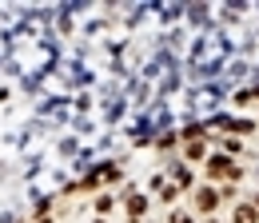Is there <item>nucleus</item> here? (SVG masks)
<instances>
[{"mask_svg": "<svg viewBox=\"0 0 259 223\" xmlns=\"http://www.w3.org/2000/svg\"><path fill=\"white\" fill-rule=\"evenodd\" d=\"M192 203H195L199 215H215V211H220V191H215V188H195L192 191Z\"/></svg>", "mask_w": 259, "mask_h": 223, "instance_id": "obj_1", "label": "nucleus"}, {"mask_svg": "<svg viewBox=\"0 0 259 223\" xmlns=\"http://www.w3.org/2000/svg\"><path fill=\"white\" fill-rule=\"evenodd\" d=\"M184 159H188V163H207V144H203V136H188Z\"/></svg>", "mask_w": 259, "mask_h": 223, "instance_id": "obj_2", "label": "nucleus"}, {"mask_svg": "<svg viewBox=\"0 0 259 223\" xmlns=\"http://www.w3.org/2000/svg\"><path fill=\"white\" fill-rule=\"evenodd\" d=\"M144 211H148V195L128 191V219H132V223H140V219H144Z\"/></svg>", "mask_w": 259, "mask_h": 223, "instance_id": "obj_3", "label": "nucleus"}, {"mask_svg": "<svg viewBox=\"0 0 259 223\" xmlns=\"http://www.w3.org/2000/svg\"><path fill=\"white\" fill-rule=\"evenodd\" d=\"M231 223H259L255 203H235V211H231Z\"/></svg>", "mask_w": 259, "mask_h": 223, "instance_id": "obj_4", "label": "nucleus"}, {"mask_svg": "<svg viewBox=\"0 0 259 223\" xmlns=\"http://www.w3.org/2000/svg\"><path fill=\"white\" fill-rule=\"evenodd\" d=\"M220 148H224V156H239V152H243L239 136H224V140H220Z\"/></svg>", "mask_w": 259, "mask_h": 223, "instance_id": "obj_5", "label": "nucleus"}, {"mask_svg": "<svg viewBox=\"0 0 259 223\" xmlns=\"http://www.w3.org/2000/svg\"><path fill=\"white\" fill-rule=\"evenodd\" d=\"M112 207H116V203H112V195H100V199H96V215H100V219H104Z\"/></svg>", "mask_w": 259, "mask_h": 223, "instance_id": "obj_6", "label": "nucleus"}, {"mask_svg": "<svg viewBox=\"0 0 259 223\" xmlns=\"http://www.w3.org/2000/svg\"><path fill=\"white\" fill-rule=\"evenodd\" d=\"M176 188H192V175L184 167H176Z\"/></svg>", "mask_w": 259, "mask_h": 223, "instance_id": "obj_7", "label": "nucleus"}, {"mask_svg": "<svg viewBox=\"0 0 259 223\" xmlns=\"http://www.w3.org/2000/svg\"><path fill=\"white\" fill-rule=\"evenodd\" d=\"M156 148H160V152H167V148H176V136H171V131H167V136H160V144H156Z\"/></svg>", "mask_w": 259, "mask_h": 223, "instance_id": "obj_8", "label": "nucleus"}, {"mask_svg": "<svg viewBox=\"0 0 259 223\" xmlns=\"http://www.w3.org/2000/svg\"><path fill=\"white\" fill-rule=\"evenodd\" d=\"M96 223H104V219H96Z\"/></svg>", "mask_w": 259, "mask_h": 223, "instance_id": "obj_9", "label": "nucleus"}]
</instances>
